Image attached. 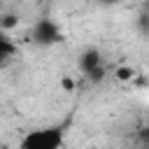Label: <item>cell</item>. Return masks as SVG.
<instances>
[{
  "instance_id": "obj_1",
  "label": "cell",
  "mask_w": 149,
  "mask_h": 149,
  "mask_svg": "<svg viewBox=\"0 0 149 149\" xmlns=\"http://www.w3.org/2000/svg\"><path fill=\"white\" fill-rule=\"evenodd\" d=\"M63 147V128L51 126V128H37L23 135L19 149H61Z\"/></svg>"
},
{
  "instance_id": "obj_2",
  "label": "cell",
  "mask_w": 149,
  "mask_h": 149,
  "mask_svg": "<svg viewBox=\"0 0 149 149\" xmlns=\"http://www.w3.org/2000/svg\"><path fill=\"white\" fill-rule=\"evenodd\" d=\"M61 40H63V33H61V28H58L56 21H51V19H40V21L35 23V28H33V42H35V44H40V47H51V44H56V42H61Z\"/></svg>"
},
{
  "instance_id": "obj_3",
  "label": "cell",
  "mask_w": 149,
  "mask_h": 149,
  "mask_svg": "<svg viewBox=\"0 0 149 149\" xmlns=\"http://www.w3.org/2000/svg\"><path fill=\"white\" fill-rule=\"evenodd\" d=\"M79 68L91 81H102L105 79V63H102V56L95 49H86L79 56Z\"/></svg>"
},
{
  "instance_id": "obj_4",
  "label": "cell",
  "mask_w": 149,
  "mask_h": 149,
  "mask_svg": "<svg viewBox=\"0 0 149 149\" xmlns=\"http://www.w3.org/2000/svg\"><path fill=\"white\" fill-rule=\"evenodd\" d=\"M16 56V44L0 30V68H7Z\"/></svg>"
},
{
  "instance_id": "obj_5",
  "label": "cell",
  "mask_w": 149,
  "mask_h": 149,
  "mask_svg": "<svg viewBox=\"0 0 149 149\" xmlns=\"http://www.w3.org/2000/svg\"><path fill=\"white\" fill-rule=\"evenodd\" d=\"M133 144L137 149H149V128H140L133 135Z\"/></svg>"
},
{
  "instance_id": "obj_6",
  "label": "cell",
  "mask_w": 149,
  "mask_h": 149,
  "mask_svg": "<svg viewBox=\"0 0 149 149\" xmlns=\"http://www.w3.org/2000/svg\"><path fill=\"white\" fill-rule=\"evenodd\" d=\"M16 23H19V16H14V14H5V16L0 19V30H2V33H5V30H12Z\"/></svg>"
},
{
  "instance_id": "obj_7",
  "label": "cell",
  "mask_w": 149,
  "mask_h": 149,
  "mask_svg": "<svg viewBox=\"0 0 149 149\" xmlns=\"http://www.w3.org/2000/svg\"><path fill=\"white\" fill-rule=\"evenodd\" d=\"M140 30H142L144 35H149V14H147V12L140 16Z\"/></svg>"
},
{
  "instance_id": "obj_8",
  "label": "cell",
  "mask_w": 149,
  "mask_h": 149,
  "mask_svg": "<svg viewBox=\"0 0 149 149\" xmlns=\"http://www.w3.org/2000/svg\"><path fill=\"white\" fill-rule=\"evenodd\" d=\"M116 77H119V79H130V77H133V70H128V68H119V70H116Z\"/></svg>"
},
{
  "instance_id": "obj_9",
  "label": "cell",
  "mask_w": 149,
  "mask_h": 149,
  "mask_svg": "<svg viewBox=\"0 0 149 149\" xmlns=\"http://www.w3.org/2000/svg\"><path fill=\"white\" fill-rule=\"evenodd\" d=\"M100 2H105V5H114V2H119V0H100Z\"/></svg>"
}]
</instances>
